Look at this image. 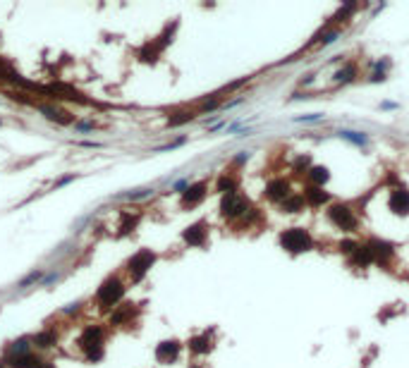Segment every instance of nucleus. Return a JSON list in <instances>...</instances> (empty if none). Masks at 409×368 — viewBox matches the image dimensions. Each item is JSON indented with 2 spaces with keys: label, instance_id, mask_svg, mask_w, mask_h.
<instances>
[{
  "label": "nucleus",
  "instance_id": "1",
  "mask_svg": "<svg viewBox=\"0 0 409 368\" xmlns=\"http://www.w3.org/2000/svg\"><path fill=\"white\" fill-rule=\"evenodd\" d=\"M311 237L306 230H301V227H290V230H285L283 234H280V246H283L285 251H290V253H304V251L311 249Z\"/></svg>",
  "mask_w": 409,
  "mask_h": 368
},
{
  "label": "nucleus",
  "instance_id": "2",
  "mask_svg": "<svg viewBox=\"0 0 409 368\" xmlns=\"http://www.w3.org/2000/svg\"><path fill=\"white\" fill-rule=\"evenodd\" d=\"M328 217H330V223L337 225L343 232H354V230H357V215H354V210H352L350 206H345V203H333V206L328 208Z\"/></svg>",
  "mask_w": 409,
  "mask_h": 368
},
{
  "label": "nucleus",
  "instance_id": "3",
  "mask_svg": "<svg viewBox=\"0 0 409 368\" xmlns=\"http://www.w3.org/2000/svg\"><path fill=\"white\" fill-rule=\"evenodd\" d=\"M247 210H249V206H247V199H244L240 192L225 194V196H223V201H220V213H223L227 220L242 217Z\"/></svg>",
  "mask_w": 409,
  "mask_h": 368
},
{
  "label": "nucleus",
  "instance_id": "4",
  "mask_svg": "<svg viewBox=\"0 0 409 368\" xmlns=\"http://www.w3.org/2000/svg\"><path fill=\"white\" fill-rule=\"evenodd\" d=\"M125 297V287H122V282L120 280H106L103 282V287L98 289V294H96V299H98V304L103 306V309H110V306H115L117 301Z\"/></svg>",
  "mask_w": 409,
  "mask_h": 368
},
{
  "label": "nucleus",
  "instance_id": "5",
  "mask_svg": "<svg viewBox=\"0 0 409 368\" xmlns=\"http://www.w3.org/2000/svg\"><path fill=\"white\" fill-rule=\"evenodd\" d=\"M153 261H156V256H153L149 249H144V251H139L137 256H132V261H129V275H132L134 282H139V280L149 273V268L153 266Z\"/></svg>",
  "mask_w": 409,
  "mask_h": 368
},
{
  "label": "nucleus",
  "instance_id": "6",
  "mask_svg": "<svg viewBox=\"0 0 409 368\" xmlns=\"http://www.w3.org/2000/svg\"><path fill=\"white\" fill-rule=\"evenodd\" d=\"M388 203H390V210H393L395 215H409V192L407 189H402V187L393 189Z\"/></svg>",
  "mask_w": 409,
  "mask_h": 368
},
{
  "label": "nucleus",
  "instance_id": "7",
  "mask_svg": "<svg viewBox=\"0 0 409 368\" xmlns=\"http://www.w3.org/2000/svg\"><path fill=\"white\" fill-rule=\"evenodd\" d=\"M79 344H82L84 351H89V349H93V347L103 344V327H98V325L84 327L82 337H79Z\"/></svg>",
  "mask_w": 409,
  "mask_h": 368
},
{
  "label": "nucleus",
  "instance_id": "8",
  "mask_svg": "<svg viewBox=\"0 0 409 368\" xmlns=\"http://www.w3.org/2000/svg\"><path fill=\"white\" fill-rule=\"evenodd\" d=\"M266 196L270 201L283 203L287 196H292V194H290V182H287V179H276V182H270L266 187Z\"/></svg>",
  "mask_w": 409,
  "mask_h": 368
},
{
  "label": "nucleus",
  "instance_id": "9",
  "mask_svg": "<svg viewBox=\"0 0 409 368\" xmlns=\"http://www.w3.org/2000/svg\"><path fill=\"white\" fill-rule=\"evenodd\" d=\"M203 196H206V184L203 182H196L192 184V187H187L182 192V206H196V203H201L203 201Z\"/></svg>",
  "mask_w": 409,
  "mask_h": 368
},
{
  "label": "nucleus",
  "instance_id": "10",
  "mask_svg": "<svg viewBox=\"0 0 409 368\" xmlns=\"http://www.w3.org/2000/svg\"><path fill=\"white\" fill-rule=\"evenodd\" d=\"M206 232H209V230H206L203 223H194L192 227H187V230H184L182 237H184V242L187 244H192V246H201V244L206 242Z\"/></svg>",
  "mask_w": 409,
  "mask_h": 368
},
{
  "label": "nucleus",
  "instance_id": "11",
  "mask_svg": "<svg viewBox=\"0 0 409 368\" xmlns=\"http://www.w3.org/2000/svg\"><path fill=\"white\" fill-rule=\"evenodd\" d=\"M304 201L309 203V206H323V203H328L330 201V194L328 192H323L321 187H314V184H309L306 189H304Z\"/></svg>",
  "mask_w": 409,
  "mask_h": 368
},
{
  "label": "nucleus",
  "instance_id": "12",
  "mask_svg": "<svg viewBox=\"0 0 409 368\" xmlns=\"http://www.w3.org/2000/svg\"><path fill=\"white\" fill-rule=\"evenodd\" d=\"M177 354H180V342H160L158 349H156V356H158V361H163V363L175 361Z\"/></svg>",
  "mask_w": 409,
  "mask_h": 368
},
{
  "label": "nucleus",
  "instance_id": "13",
  "mask_svg": "<svg viewBox=\"0 0 409 368\" xmlns=\"http://www.w3.org/2000/svg\"><path fill=\"white\" fill-rule=\"evenodd\" d=\"M8 363L12 368H39L43 363V361H39V359H33L31 354H22V356H17V354H12L8 359Z\"/></svg>",
  "mask_w": 409,
  "mask_h": 368
},
{
  "label": "nucleus",
  "instance_id": "14",
  "mask_svg": "<svg viewBox=\"0 0 409 368\" xmlns=\"http://www.w3.org/2000/svg\"><path fill=\"white\" fill-rule=\"evenodd\" d=\"M41 113L48 117V120L58 122V125H70V122H72V117L67 115V113H62V110H58V108H48V105H41Z\"/></svg>",
  "mask_w": 409,
  "mask_h": 368
},
{
  "label": "nucleus",
  "instance_id": "15",
  "mask_svg": "<svg viewBox=\"0 0 409 368\" xmlns=\"http://www.w3.org/2000/svg\"><path fill=\"white\" fill-rule=\"evenodd\" d=\"M55 340H58V335L53 333V330H46V333L33 335V344H36V347H41V349H48V347H53V344H55Z\"/></svg>",
  "mask_w": 409,
  "mask_h": 368
},
{
  "label": "nucleus",
  "instance_id": "16",
  "mask_svg": "<svg viewBox=\"0 0 409 368\" xmlns=\"http://www.w3.org/2000/svg\"><path fill=\"white\" fill-rule=\"evenodd\" d=\"M304 206H306L304 196H287V199L283 201V210H285V213H299Z\"/></svg>",
  "mask_w": 409,
  "mask_h": 368
},
{
  "label": "nucleus",
  "instance_id": "17",
  "mask_svg": "<svg viewBox=\"0 0 409 368\" xmlns=\"http://www.w3.org/2000/svg\"><path fill=\"white\" fill-rule=\"evenodd\" d=\"M309 179H311V184H314V187H321V184H326L328 179H330V175H328L326 167L316 165V167H311V170H309Z\"/></svg>",
  "mask_w": 409,
  "mask_h": 368
},
{
  "label": "nucleus",
  "instance_id": "18",
  "mask_svg": "<svg viewBox=\"0 0 409 368\" xmlns=\"http://www.w3.org/2000/svg\"><path fill=\"white\" fill-rule=\"evenodd\" d=\"M132 313H134L132 304H125V306H120L117 311H113V316H110V323H113V325H120V323H125L127 318L132 316Z\"/></svg>",
  "mask_w": 409,
  "mask_h": 368
},
{
  "label": "nucleus",
  "instance_id": "19",
  "mask_svg": "<svg viewBox=\"0 0 409 368\" xmlns=\"http://www.w3.org/2000/svg\"><path fill=\"white\" fill-rule=\"evenodd\" d=\"M41 277H43V270H31L29 275L22 277V280L17 282V289H29V287H31V284H36Z\"/></svg>",
  "mask_w": 409,
  "mask_h": 368
},
{
  "label": "nucleus",
  "instance_id": "20",
  "mask_svg": "<svg viewBox=\"0 0 409 368\" xmlns=\"http://www.w3.org/2000/svg\"><path fill=\"white\" fill-rule=\"evenodd\" d=\"M189 349L194 351V354H203V351H209L211 349V344L206 337H194L192 342H189Z\"/></svg>",
  "mask_w": 409,
  "mask_h": 368
},
{
  "label": "nucleus",
  "instance_id": "21",
  "mask_svg": "<svg viewBox=\"0 0 409 368\" xmlns=\"http://www.w3.org/2000/svg\"><path fill=\"white\" fill-rule=\"evenodd\" d=\"M354 75H357V69H354L352 65H345L340 72H335V79H337V82H352Z\"/></svg>",
  "mask_w": 409,
  "mask_h": 368
},
{
  "label": "nucleus",
  "instance_id": "22",
  "mask_svg": "<svg viewBox=\"0 0 409 368\" xmlns=\"http://www.w3.org/2000/svg\"><path fill=\"white\" fill-rule=\"evenodd\" d=\"M10 351H12V354H17V356H22V354H29V340H17V342H12Z\"/></svg>",
  "mask_w": 409,
  "mask_h": 368
},
{
  "label": "nucleus",
  "instance_id": "23",
  "mask_svg": "<svg viewBox=\"0 0 409 368\" xmlns=\"http://www.w3.org/2000/svg\"><path fill=\"white\" fill-rule=\"evenodd\" d=\"M103 354H106V351H103V344H98V347H93V349L86 351V359L91 361V363H96V361L103 359Z\"/></svg>",
  "mask_w": 409,
  "mask_h": 368
},
{
  "label": "nucleus",
  "instance_id": "24",
  "mask_svg": "<svg viewBox=\"0 0 409 368\" xmlns=\"http://www.w3.org/2000/svg\"><path fill=\"white\" fill-rule=\"evenodd\" d=\"M146 196H151V189H137V192L125 194V199L129 201H139V199H146Z\"/></svg>",
  "mask_w": 409,
  "mask_h": 368
},
{
  "label": "nucleus",
  "instance_id": "25",
  "mask_svg": "<svg viewBox=\"0 0 409 368\" xmlns=\"http://www.w3.org/2000/svg\"><path fill=\"white\" fill-rule=\"evenodd\" d=\"M189 120H194L192 113H182V115H177V117H170V127L184 125V122H189Z\"/></svg>",
  "mask_w": 409,
  "mask_h": 368
},
{
  "label": "nucleus",
  "instance_id": "26",
  "mask_svg": "<svg viewBox=\"0 0 409 368\" xmlns=\"http://www.w3.org/2000/svg\"><path fill=\"white\" fill-rule=\"evenodd\" d=\"M77 129H82V132H91L93 122H77Z\"/></svg>",
  "mask_w": 409,
  "mask_h": 368
},
{
  "label": "nucleus",
  "instance_id": "27",
  "mask_svg": "<svg viewBox=\"0 0 409 368\" xmlns=\"http://www.w3.org/2000/svg\"><path fill=\"white\" fill-rule=\"evenodd\" d=\"M77 311H79V304H70V306L65 309V313L70 316V313H77Z\"/></svg>",
  "mask_w": 409,
  "mask_h": 368
},
{
  "label": "nucleus",
  "instance_id": "28",
  "mask_svg": "<svg viewBox=\"0 0 409 368\" xmlns=\"http://www.w3.org/2000/svg\"><path fill=\"white\" fill-rule=\"evenodd\" d=\"M82 146H86V149H100V143L96 141H82Z\"/></svg>",
  "mask_w": 409,
  "mask_h": 368
},
{
  "label": "nucleus",
  "instance_id": "29",
  "mask_svg": "<svg viewBox=\"0 0 409 368\" xmlns=\"http://www.w3.org/2000/svg\"><path fill=\"white\" fill-rule=\"evenodd\" d=\"M53 280H58V273H53V275H48V277H46V280H43V284H50V282H53Z\"/></svg>",
  "mask_w": 409,
  "mask_h": 368
},
{
  "label": "nucleus",
  "instance_id": "30",
  "mask_svg": "<svg viewBox=\"0 0 409 368\" xmlns=\"http://www.w3.org/2000/svg\"><path fill=\"white\" fill-rule=\"evenodd\" d=\"M72 179H75V175H70V177H65V179H60V182H58V187H62V184H67V182H72Z\"/></svg>",
  "mask_w": 409,
  "mask_h": 368
},
{
  "label": "nucleus",
  "instance_id": "31",
  "mask_svg": "<svg viewBox=\"0 0 409 368\" xmlns=\"http://www.w3.org/2000/svg\"><path fill=\"white\" fill-rule=\"evenodd\" d=\"M39 368H55V366H53V363H41Z\"/></svg>",
  "mask_w": 409,
  "mask_h": 368
},
{
  "label": "nucleus",
  "instance_id": "32",
  "mask_svg": "<svg viewBox=\"0 0 409 368\" xmlns=\"http://www.w3.org/2000/svg\"><path fill=\"white\" fill-rule=\"evenodd\" d=\"M0 368H3V363H0Z\"/></svg>",
  "mask_w": 409,
  "mask_h": 368
}]
</instances>
